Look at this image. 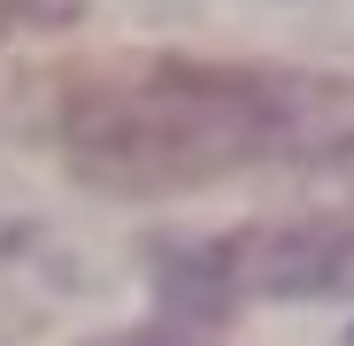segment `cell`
I'll use <instances>...</instances> for the list:
<instances>
[{"label": "cell", "mask_w": 354, "mask_h": 346, "mask_svg": "<svg viewBox=\"0 0 354 346\" xmlns=\"http://www.w3.org/2000/svg\"><path fill=\"white\" fill-rule=\"evenodd\" d=\"M77 16H85V0H0V46L39 23H77Z\"/></svg>", "instance_id": "obj_3"}, {"label": "cell", "mask_w": 354, "mask_h": 346, "mask_svg": "<svg viewBox=\"0 0 354 346\" xmlns=\"http://www.w3.org/2000/svg\"><path fill=\"white\" fill-rule=\"evenodd\" d=\"M154 293L177 323H231L247 300H346L354 215H270L201 247L154 254Z\"/></svg>", "instance_id": "obj_2"}, {"label": "cell", "mask_w": 354, "mask_h": 346, "mask_svg": "<svg viewBox=\"0 0 354 346\" xmlns=\"http://www.w3.org/2000/svg\"><path fill=\"white\" fill-rule=\"evenodd\" d=\"M100 346H208V338H185V331H115Z\"/></svg>", "instance_id": "obj_4"}, {"label": "cell", "mask_w": 354, "mask_h": 346, "mask_svg": "<svg viewBox=\"0 0 354 346\" xmlns=\"http://www.w3.org/2000/svg\"><path fill=\"white\" fill-rule=\"evenodd\" d=\"M54 139L100 193H201L247 169L354 162V77L193 62V54H108L77 62L54 93Z\"/></svg>", "instance_id": "obj_1"}]
</instances>
